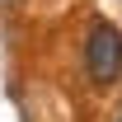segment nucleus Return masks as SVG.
Masks as SVG:
<instances>
[{"instance_id":"obj_2","label":"nucleus","mask_w":122,"mask_h":122,"mask_svg":"<svg viewBox=\"0 0 122 122\" xmlns=\"http://www.w3.org/2000/svg\"><path fill=\"white\" fill-rule=\"evenodd\" d=\"M117 122H122V117H117Z\"/></svg>"},{"instance_id":"obj_1","label":"nucleus","mask_w":122,"mask_h":122,"mask_svg":"<svg viewBox=\"0 0 122 122\" xmlns=\"http://www.w3.org/2000/svg\"><path fill=\"white\" fill-rule=\"evenodd\" d=\"M85 71H89V80L99 89L122 80V33L108 19H94L89 33H85Z\"/></svg>"}]
</instances>
